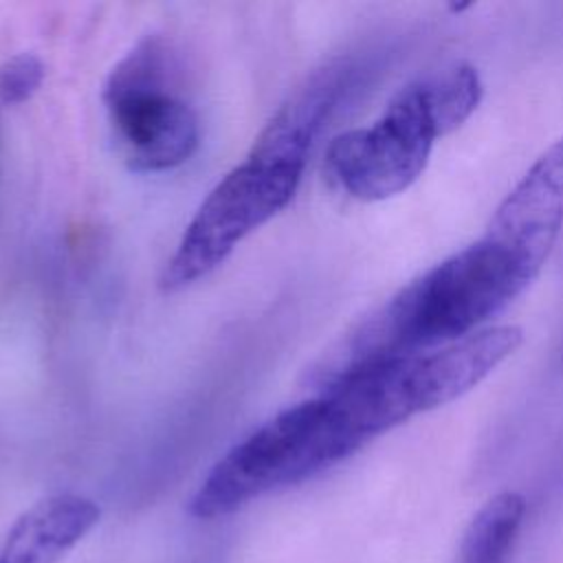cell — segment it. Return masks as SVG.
Listing matches in <instances>:
<instances>
[{
    "label": "cell",
    "instance_id": "1",
    "mask_svg": "<svg viewBox=\"0 0 563 563\" xmlns=\"http://www.w3.org/2000/svg\"><path fill=\"white\" fill-rule=\"evenodd\" d=\"M563 224V139L550 145L497 207L484 235L347 330L358 361L378 365L464 339L539 275Z\"/></svg>",
    "mask_w": 563,
    "mask_h": 563
},
{
    "label": "cell",
    "instance_id": "2",
    "mask_svg": "<svg viewBox=\"0 0 563 563\" xmlns=\"http://www.w3.org/2000/svg\"><path fill=\"white\" fill-rule=\"evenodd\" d=\"M482 81L473 66L453 64L402 88L383 117L339 134L325 154L334 183L363 202L405 191L427 167L438 136L457 130L477 108Z\"/></svg>",
    "mask_w": 563,
    "mask_h": 563
},
{
    "label": "cell",
    "instance_id": "3",
    "mask_svg": "<svg viewBox=\"0 0 563 563\" xmlns=\"http://www.w3.org/2000/svg\"><path fill=\"white\" fill-rule=\"evenodd\" d=\"M354 442L321 394L295 402L233 444L205 475L189 515L218 519L249 501L339 464L356 453Z\"/></svg>",
    "mask_w": 563,
    "mask_h": 563
},
{
    "label": "cell",
    "instance_id": "4",
    "mask_svg": "<svg viewBox=\"0 0 563 563\" xmlns=\"http://www.w3.org/2000/svg\"><path fill=\"white\" fill-rule=\"evenodd\" d=\"M174 53L161 37L139 42L108 75L103 106L125 165L165 172L198 147V117L174 92Z\"/></svg>",
    "mask_w": 563,
    "mask_h": 563
},
{
    "label": "cell",
    "instance_id": "5",
    "mask_svg": "<svg viewBox=\"0 0 563 563\" xmlns=\"http://www.w3.org/2000/svg\"><path fill=\"white\" fill-rule=\"evenodd\" d=\"M303 165L251 154L227 172L185 227L161 273V288L178 292L213 273L255 229L297 194Z\"/></svg>",
    "mask_w": 563,
    "mask_h": 563
},
{
    "label": "cell",
    "instance_id": "6",
    "mask_svg": "<svg viewBox=\"0 0 563 563\" xmlns=\"http://www.w3.org/2000/svg\"><path fill=\"white\" fill-rule=\"evenodd\" d=\"M356 66L350 59H339L314 73L301 88H297L271 117V121L255 136L251 154L271 156L306 167L308 154L350 90Z\"/></svg>",
    "mask_w": 563,
    "mask_h": 563
},
{
    "label": "cell",
    "instance_id": "7",
    "mask_svg": "<svg viewBox=\"0 0 563 563\" xmlns=\"http://www.w3.org/2000/svg\"><path fill=\"white\" fill-rule=\"evenodd\" d=\"M99 506L75 493L40 499L9 528L0 563H62L99 521Z\"/></svg>",
    "mask_w": 563,
    "mask_h": 563
},
{
    "label": "cell",
    "instance_id": "8",
    "mask_svg": "<svg viewBox=\"0 0 563 563\" xmlns=\"http://www.w3.org/2000/svg\"><path fill=\"white\" fill-rule=\"evenodd\" d=\"M526 515V499L504 490L490 497L468 521L455 563H506Z\"/></svg>",
    "mask_w": 563,
    "mask_h": 563
},
{
    "label": "cell",
    "instance_id": "9",
    "mask_svg": "<svg viewBox=\"0 0 563 563\" xmlns=\"http://www.w3.org/2000/svg\"><path fill=\"white\" fill-rule=\"evenodd\" d=\"M42 79V62L31 53H20L11 57L0 70V97L7 103H22L37 92Z\"/></svg>",
    "mask_w": 563,
    "mask_h": 563
}]
</instances>
